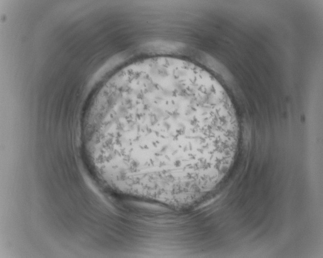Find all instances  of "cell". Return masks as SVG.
<instances>
[{
	"instance_id": "6da1fadb",
	"label": "cell",
	"mask_w": 323,
	"mask_h": 258,
	"mask_svg": "<svg viewBox=\"0 0 323 258\" xmlns=\"http://www.w3.org/2000/svg\"><path fill=\"white\" fill-rule=\"evenodd\" d=\"M91 133L119 176L158 195L215 186L230 168L239 127L217 80L187 60L145 59L104 86Z\"/></svg>"
}]
</instances>
